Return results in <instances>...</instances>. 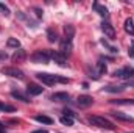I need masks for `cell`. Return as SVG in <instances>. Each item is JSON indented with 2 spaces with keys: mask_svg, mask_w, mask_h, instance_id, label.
Masks as SVG:
<instances>
[{
  "mask_svg": "<svg viewBox=\"0 0 134 133\" xmlns=\"http://www.w3.org/2000/svg\"><path fill=\"white\" fill-rule=\"evenodd\" d=\"M36 78L41 80V81H42L44 85H47V86H53V85H56V83H69V78H66V77L47 74V72H37V74H36Z\"/></svg>",
  "mask_w": 134,
  "mask_h": 133,
  "instance_id": "1",
  "label": "cell"
},
{
  "mask_svg": "<svg viewBox=\"0 0 134 133\" xmlns=\"http://www.w3.org/2000/svg\"><path fill=\"white\" fill-rule=\"evenodd\" d=\"M87 121H89V124H92V125H95V127H98V129L115 130V125H114L109 119H106V117H103V116H89Z\"/></svg>",
  "mask_w": 134,
  "mask_h": 133,
  "instance_id": "2",
  "label": "cell"
},
{
  "mask_svg": "<svg viewBox=\"0 0 134 133\" xmlns=\"http://www.w3.org/2000/svg\"><path fill=\"white\" fill-rule=\"evenodd\" d=\"M30 60L37 64H47L50 61V50H36L30 57Z\"/></svg>",
  "mask_w": 134,
  "mask_h": 133,
  "instance_id": "3",
  "label": "cell"
},
{
  "mask_svg": "<svg viewBox=\"0 0 134 133\" xmlns=\"http://www.w3.org/2000/svg\"><path fill=\"white\" fill-rule=\"evenodd\" d=\"M50 58L61 67H66L67 66V57H64L59 50H50Z\"/></svg>",
  "mask_w": 134,
  "mask_h": 133,
  "instance_id": "4",
  "label": "cell"
},
{
  "mask_svg": "<svg viewBox=\"0 0 134 133\" xmlns=\"http://www.w3.org/2000/svg\"><path fill=\"white\" fill-rule=\"evenodd\" d=\"M2 74H5L8 77H13V78H17V80H22L25 77L24 72L20 69H17V67H3L2 69Z\"/></svg>",
  "mask_w": 134,
  "mask_h": 133,
  "instance_id": "5",
  "label": "cell"
},
{
  "mask_svg": "<svg viewBox=\"0 0 134 133\" xmlns=\"http://www.w3.org/2000/svg\"><path fill=\"white\" fill-rule=\"evenodd\" d=\"M114 77L130 80V78H133V77H134V69H133V67H130V66L123 67V69H119V70H115V72H114Z\"/></svg>",
  "mask_w": 134,
  "mask_h": 133,
  "instance_id": "6",
  "label": "cell"
},
{
  "mask_svg": "<svg viewBox=\"0 0 134 133\" xmlns=\"http://www.w3.org/2000/svg\"><path fill=\"white\" fill-rule=\"evenodd\" d=\"M94 103V99L91 97V96H87V94H83V96H80L78 99H76V105L80 106V108H87V106H91Z\"/></svg>",
  "mask_w": 134,
  "mask_h": 133,
  "instance_id": "7",
  "label": "cell"
},
{
  "mask_svg": "<svg viewBox=\"0 0 134 133\" xmlns=\"http://www.w3.org/2000/svg\"><path fill=\"white\" fill-rule=\"evenodd\" d=\"M73 50V45H72V41H67V39H63L61 41V47H59V52L64 55V57H69Z\"/></svg>",
  "mask_w": 134,
  "mask_h": 133,
  "instance_id": "8",
  "label": "cell"
},
{
  "mask_svg": "<svg viewBox=\"0 0 134 133\" xmlns=\"http://www.w3.org/2000/svg\"><path fill=\"white\" fill-rule=\"evenodd\" d=\"M101 30H103L104 36H108L109 39H115V30H114V27L109 22H103L101 24Z\"/></svg>",
  "mask_w": 134,
  "mask_h": 133,
  "instance_id": "9",
  "label": "cell"
},
{
  "mask_svg": "<svg viewBox=\"0 0 134 133\" xmlns=\"http://www.w3.org/2000/svg\"><path fill=\"white\" fill-rule=\"evenodd\" d=\"M111 116L117 121H123V122H134V117L130 114H125V113H120V111H112Z\"/></svg>",
  "mask_w": 134,
  "mask_h": 133,
  "instance_id": "10",
  "label": "cell"
},
{
  "mask_svg": "<svg viewBox=\"0 0 134 133\" xmlns=\"http://www.w3.org/2000/svg\"><path fill=\"white\" fill-rule=\"evenodd\" d=\"M25 60H27V52L24 49H17L13 55V61L14 63H24Z\"/></svg>",
  "mask_w": 134,
  "mask_h": 133,
  "instance_id": "11",
  "label": "cell"
},
{
  "mask_svg": "<svg viewBox=\"0 0 134 133\" xmlns=\"http://www.w3.org/2000/svg\"><path fill=\"white\" fill-rule=\"evenodd\" d=\"M42 91H44V88L39 86V85H36V83H30L27 86V93L30 96H39V94H42Z\"/></svg>",
  "mask_w": 134,
  "mask_h": 133,
  "instance_id": "12",
  "label": "cell"
},
{
  "mask_svg": "<svg viewBox=\"0 0 134 133\" xmlns=\"http://www.w3.org/2000/svg\"><path fill=\"white\" fill-rule=\"evenodd\" d=\"M69 99L70 97H69L67 93H53L50 96V100H53V102H67Z\"/></svg>",
  "mask_w": 134,
  "mask_h": 133,
  "instance_id": "13",
  "label": "cell"
},
{
  "mask_svg": "<svg viewBox=\"0 0 134 133\" xmlns=\"http://www.w3.org/2000/svg\"><path fill=\"white\" fill-rule=\"evenodd\" d=\"M73 36H75V28H73V25H66V27H64V39L72 41Z\"/></svg>",
  "mask_w": 134,
  "mask_h": 133,
  "instance_id": "14",
  "label": "cell"
},
{
  "mask_svg": "<svg viewBox=\"0 0 134 133\" xmlns=\"http://www.w3.org/2000/svg\"><path fill=\"white\" fill-rule=\"evenodd\" d=\"M47 39H48V42H58V41H59L58 33H56L55 28H48V30H47Z\"/></svg>",
  "mask_w": 134,
  "mask_h": 133,
  "instance_id": "15",
  "label": "cell"
},
{
  "mask_svg": "<svg viewBox=\"0 0 134 133\" xmlns=\"http://www.w3.org/2000/svg\"><path fill=\"white\" fill-rule=\"evenodd\" d=\"M17 17H19L20 21H25V22L28 24V27H33V28H36V22H33V21H31V19H30V17H28L25 13L19 11V13H17Z\"/></svg>",
  "mask_w": 134,
  "mask_h": 133,
  "instance_id": "16",
  "label": "cell"
},
{
  "mask_svg": "<svg viewBox=\"0 0 134 133\" xmlns=\"http://www.w3.org/2000/svg\"><path fill=\"white\" fill-rule=\"evenodd\" d=\"M123 28H125V32H126V33H130L131 36H134V22H133V19H131V17L125 21Z\"/></svg>",
  "mask_w": 134,
  "mask_h": 133,
  "instance_id": "17",
  "label": "cell"
},
{
  "mask_svg": "<svg viewBox=\"0 0 134 133\" xmlns=\"http://www.w3.org/2000/svg\"><path fill=\"white\" fill-rule=\"evenodd\" d=\"M34 119H36L37 122H41V124H45V125L53 124V119H52V117H48V116H45V114H37Z\"/></svg>",
  "mask_w": 134,
  "mask_h": 133,
  "instance_id": "18",
  "label": "cell"
},
{
  "mask_svg": "<svg viewBox=\"0 0 134 133\" xmlns=\"http://www.w3.org/2000/svg\"><path fill=\"white\" fill-rule=\"evenodd\" d=\"M92 8H94V9H95L100 16H103V17H106V16H108V9H106L104 6H101L100 3H97V2H95V3L92 5Z\"/></svg>",
  "mask_w": 134,
  "mask_h": 133,
  "instance_id": "19",
  "label": "cell"
},
{
  "mask_svg": "<svg viewBox=\"0 0 134 133\" xmlns=\"http://www.w3.org/2000/svg\"><path fill=\"white\" fill-rule=\"evenodd\" d=\"M11 96H13L14 99H19V100H22V102H25V103L30 102L28 96H25V94H22V93H19V91H11Z\"/></svg>",
  "mask_w": 134,
  "mask_h": 133,
  "instance_id": "20",
  "label": "cell"
},
{
  "mask_svg": "<svg viewBox=\"0 0 134 133\" xmlns=\"http://www.w3.org/2000/svg\"><path fill=\"white\" fill-rule=\"evenodd\" d=\"M103 91H106V93H122V91H125V86L122 85V86H106V88H103Z\"/></svg>",
  "mask_w": 134,
  "mask_h": 133,
  "instance_id": "21",
  "label": "cell"
},
{
  "mask_svg": "<svg viewBox=\"0 0 134 133\" xmlns=\"http://www.w3.org/2000/svg\"><path fill=\"white\" fill-rule=\"evenodd\" d=\"M6 44H8V47H13V49H20V42H19V39H16V38H9L8 41H6Z\"/></svg>",
  "mask_w": 134,
  "mask_h": 133,
  "instance_id": "22",
  "label": "cell"
},
{
  "mask_svg": "<svg viewBox=\"0 0 134 133\" xmlns=\"http://www.w3.org/2000/svg\"><path fill=\"white\" fill-rule=\"evenodd\" d=\"M112 103L117 105H134V99H117V100H111Z\"/></svg>",
  "mask_w": 134,
  "mask_h": 133,
  "instance_id": "23",
  "label": "cell"
},
{
  "mask_svg": "<svg viewBox=\"0 0 134 133\" xmlns=\"http://www.w3.org/2000/svg\"><path fill=\"white\" fill-rule=\"evenodd\" d=\"M59 122H61L63 125H67V127H70V125H73V117H69V116H61Z\"/></svg>",
  "mask_w": 134,
  "mask_h": 133,
  "instance_id": "24",
  "label": "cell"
},
{
  "mask_svg": "<svg viewBox=\"0 0 134 133\" xmlns=\"http://www.w3.org/2000/svg\"><path fill=\"white\" fill-rule=\"evenodd\" d=\"M97 69H98V75L106 74V64L103 63V58H100V60H98V63H97Z\"/></svg>",
  "mask_w": 134,
  "mask_h": 133,
  "instance_id": "25",
  "label": "cell"
},
{
  "mask_svg": "<svg viewBox=\"0 0 134 133\" xmlns=\"http://www.w3.org/2000/svg\"><path fill=\"white\" fill-rule=\"evenodd\" d=\"M101 44H103V45H104V47H106V49H108L111 53H119V49H117V47H112V45H109V44H108V41L101 39Z\"/></svg>",
  "mask_w": 134,
  "mask_h": 133,
  "instance_id": "26",
  "label": "cell"
},
{
  "mask_svg": "<svg viewBox=\"0 0 134 133\" xmlns=\"http://www.w3.org/2000/svg\"><path fill=\"white\" fill-rule=\"evenodd\" d=\"M0 111H8V113H13L16 111V108L13 105H6V103H0Z\"/></svg>",
  "mask_w": 134,
  "mask_h": 133,
  "instance_id": "27",
  "label": "cell"
},
{
  "mask_svg": "<svg viewBox=\"0 0 134 133\" xmlns=\"http://www.w3.org/2000/svg\"><path fill=\"white\" fill-rule=\"evenodd\" d=\"M0 13H2L3 16H9V14H11V13H9V8H8L5 3H2V2H0Z\"/></svg>",
  "mask_w": 134,
  "mask_h": 133,
  "instance_id": "28",
  "label": "cell"
},
{
  "mask_svg": "<svg viewBox=\"0 0 134 133\" xmlns=\"http://www.w3.org/2000/svg\"><path fill=\"white\" fill-rule=\"evenodd\" d=\"M6 58H8V53L5 50H0V61H5Z\"/></svg>",
  "mask_w": 134,
  "mask_h": 133,
  "instance_id": "29",
  "label": "cell"
},
{
  "mask_svg": "<svg viewBox=\"0 0 134 133\" xmlns=\"http://www.w3.org/2000/svg\"><path fill=\"white\" fill-rule=\"evenodd\" d=\"M128 55H130V58H134V41H133V45H131V49L128 50Z\"/></svg>",
  "mask_w": 134,
  "mask_h": 133,
  "instance_id": "30",
  "label": "cell"
},
{
  "mask_svg": "<svg viewBox=\"0 0 134 133\" xmlns=\"http://www.w3.org/2000/svg\"><path fill=\"white\" fill-rule=\"evenodd\" d=\"M63 113H64V116H69V117H73V111H70V110H64Z\"/></svg>",
  "mask_w": 134,
  "mask_h": 133,
  "instance_id": "31",
  "label": "cell"
},
{
  "mask_svg": "<svg viewBox=\"0 0 134 133\" xmlns=\"http://www.w3.org/2000/svg\"><path fill=\"white\" fill-rule=\"evenodd\" d=\"M34 13H36L37 17H42V9L41 8H34Z\"/></svg>",
  "mask_w": 134,
  "mask_h": 133,
  "instance_id": "32",
  "label": "cell"
},
{
  "mask_svg": "<svg viewBox=\"0 0 134 133\" xmlns=\"http://www.w3.org/2000/svg\"><path fill=\"white\" fill-rule=\"evenodd\" d=\"M0 133H6V129H5V125L0 122Z\"/></svg>",
  "mask_w": 134,
  "mask_h": 133,
  "instance_id": "33",
  "label": "cell"
},
{
  "mask_svg": "<svg viewBox=\"0 0 134 133\" xmlns=\"http://www.w3.org/2000/svg\"><path fill=\"white\" fill-rule=\"evenodd\" d=\"M126 85H130V86H134V78H130V80H126Z\"/></svg>",
  "mask_w": 134,
  "mask_h": 133,
  "instance_id": "34",
  "label": "cell"
},
{
  "mask_svg": "<svg viewBox=\"0 0 134 133\" xmlns=\"http://www.w3.org/2000/svg\"><path fill=\"white\" fill-rule=\"evenodd\" d=\"M31 133H48V132L44 130V129H41V130H34V132H31Z\"/></svg>",
  "mask_w": 134,
  "mask_h": 133,
  "instance_id": "35",
  "label": "cell"
}]
</instances>
